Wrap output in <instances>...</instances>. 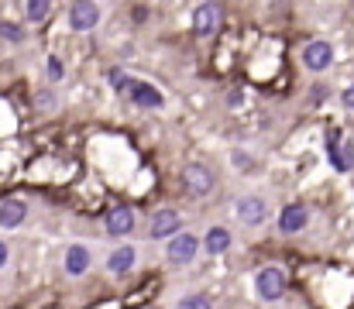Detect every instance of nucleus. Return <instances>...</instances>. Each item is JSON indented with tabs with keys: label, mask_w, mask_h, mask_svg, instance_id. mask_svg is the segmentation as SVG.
<instances>
[{
	"label": "nucleus",
	"mask_w": 354,
	"mask_h": 309,
	"mask_svg": "<svg viewBox=\"0 0 354 309\" xmlns=\"http://www.w3.org/2000/svg\"><path fill=\"white\" fill-rule=\"evenodd\" d=\"M221 21H224V10H221L217 0H207V3H200V7L193 10V31H196L200 38L217 35V31H221Z\"/></svg>",
	"instance_id": "nucleus-1"
},
{
	"label": "nucleus",
	"mask_w": 354,
	"mask_h": 309,
	"mask_svg": "<svg viewBox=\"0 0 354 309\" xmlns=\"http://www.w3.org/2000/svg\"><path fill=\"white\" fill-rule=\"evenodd\" d=\"M286 285H289V279H286V272L275 268V265L261 268L258 279H254V289H258L261 299H282V296H286Z\"/></svg>",
	"instance_id": "nucleus-2"
},
{
	"label": "nucleus",
	"mask_w": 354,
	"mask_h": 309,
	"mask_svg": "<svg viewBox=\"0 0 354 309\" xmlns=\"http://www.w3.org/2000/svg\"><path fill=\"white\" fill-rule=\"evenodd\" d=\"M303 66H306L310 73L330 69V66H334V45H330V41H310V45L303 48Z\"/></svg>",
	"instance_id": "nucleus-3"
},
{
	"label": "nucleus",
	"mask_w": 354,
	"mask_h": 309,
	"mask_svg": "<svg viewBox=\"0 0 354 309\" xmlns=\"http://www.w3.org/2000/svg\"><path fill=\"white\" fill-rule=\"evenodd\" d=\"M97 21H100V7L93 0H73V7H69L73 31H90V28H97Z\"/></svg>",
	"instance_id": "nucleus-4"
},
{
	"label": "nucleus",
	"mask_w": 354,
	"mask_h": 309,
	"mask_svg": "<svg viewBox=\"0 0 354 309\" xmlns=\"http://www.w3.org/2000/svg\"><path fill=\"white\" fill-rule=\"evenodd\" d=\"M183 186H186L189 196H207L214 189V176H210L207 165H186L183 169Z\"/></svg>",
	"instance_id": "nucleus-5"
},
{
	"label": "nucleus",
	"mask_w": 354,
	"mask_h": 309,
	"mask_svg": "<svg viewBox=\"0 0 354 309\" xmlns=\"http://www.w3.org/2000/svg\"><path fill=\"white\" fill-rule=\"evenodd\" d=\"M196 251H200V241H196L193 234H176L172 244H169V261H176V265H189V261L196 258Z\"/></svg>",
	"instance_id": "nucleus-6"
},
{
	"label": "nucleus",
	"mask_w": 354,
	"mask_h": 309,
	"mask_svg": "<svg viewBox=\"0 0 354 309\" xmlns=\"http://www.w3.org/2000/svg\"><path fill=\"white\" fill-rule=\"evenodd\" d=\"M234 213L241 223H248V227H258L261 220H265V200H258V196H241L234 203Z\"/></svg>",
	"instance_id": "nucleus-7"
},
{
	"label": "nucleus",
	"mask_w": 354,
	"mask_h": 309,
	"mask_svg": "<svg viewBox=\"0 0 354 309\" xmlns=\"http://www.w3.org/2000/svg\"><path fill=\"white\" fill-rule=\"evenodd\" d=\"M306 220H310V213H306V206L292 203L282 209V216H279V230L282 234H296V230H303L306 227Z\"/></svg>",
	"instance_id": "nucleus-8"
},
{
	"label": "nucleus",
	"mask_w": 354,
	"mask_h": 309,
	"mask_svg": "<svg viewBox=\"0 0 354 309\" xmlns=\"http://www.w3.org/2000/svg\"><path fill=\"white\" fill-rule=\"evenodd\" d=\"M179 223L183 220L176 209H158L151 220V237H172V234H179Z\"/></svg>",
	"instance_id": "nucleus-9"
},
{
	"label": "nucleus",
	"mask_w": 354,
	"mask_h": 309,
	"mask_svg": "<svg viewBox=\"0 0 354 309\" xmlns=\"http://www.w3.org/2000/svg\"><path fill=\"white\" fill-rule=\"evenodd\" d=\"M134 230V213L127 209V206H118V209H111V216H107V234H114V237H124V234H131Z\"/></svg>",
	"instance_id": "nucleus-10"
},
{
	"label": "nucleus",
	"mask_w": 354,
	"mask_h": 309,
	"mask_svg": "<svg viewBox=\"0 0 354 309\" xmlns=\"http://www.w3.org/2000/svg\"><path fill=\"white\" fill-rule=\"evenodd\" d=\"M24 216H28V206L21 200H3L0 203V227H17V223H24Z\"/></svg>",
	"instance_id": "nucleus-11"
},
{
	"label": "nucleus",
	"mask_w": 354,
	"mask_h": 309,
	"mask_svg": "<svg viewBox=\"0 0 354 309\" xmlns=\"http://www.w3.org/2000/svg\"><path fill=\"white\" fill-rule=\"evenodd\" d=\"M131 100L138 103V106H162V93L155 90V86H148V83H134L131 79Z\"/></svg>",
	"instance_id": "nucleus-12"
},
{
	"label": "nucleus",
	"mask_w": 354,
	"mask_h": 309,
	"mask_svg": "<svg viewBox=\"0 0 354 309\" xmlns=\"http://www.w3.org/2000/svg\"><path fill=\"white\" fill-rule=\"evenodd\" d=\"M203 247H207L210 254H224V251L231 247V234H227L224 227H210L207 237H203Z\"/></svg>",
	"instance_id": "nucleus-13"
},
{
	"label": "nucleus",
	"mask_w": 354,
	"mask_h": 309,
	"mask_svg": "<svg viewBox=\"0 0 354 309\" xmlns=\"http://www.w3.org/2000/svg\"><path fill=\"white\" fill-rule=\"evenodd\" d=\"M86 268H90V251H86L83 244L69 247V254H66V272H69V275H83Z\"/></svg>",
	"instance_id": "nucleus-14"
},
{
	"label": "nucleus",
	"mask_w": 354,
	"mask_h": 309,
	"mask_svg": "<svg viewBox=\"0 0 354 309\" xmlns=\"http://www.w3.org/2000/svg\"><path fill=\"white\" fill-rule=\"evenodd\" d=\"M330 158H334V165L341 169V172H348L354 165V144L348 141V144H341L337 138H330Z\"/></svg>",
	"instance_id": "nucleus-15"
},
{
	"label": "nucleus",
	"mask_w": 354,
	"mask_h": 309,
	"mask_svg": "<svg viewBox=\"0 0 354 309\" xmlns=\"http://www.w3.org/2000/svg\"><path fill=\"white\" fill-rule=\"evenodd\" d=\"M131 265H134V247H118V251L107 258V268H111L114 275H124Z\"/></svg>",
	"instance_id": "nucleus-16"
},
{
	"label": "nucleus",
	"mask_w": 354,
	"mask_h": 309,
	"mask_svg": "<svg viewBox=\"0 0 354 309\" xmlns=\"http://www.w3.org/2000/svg\"><path fill=\"white\" fill-rule=\"evenodd\" d=\"M24 14L28 21H45L52 14V0H24Z\"/></svg>",
	"instance_id": "nucleus-17"
},
{
	"label": "nucleus",
	"mask_w": 354,
	"mask_h": 309,
	"mask_svg": "<svg viewBox=\"0 0 354 309\" xmlns=\"http://www.w3.org/2000/svg\"><path fill=\"white\" fill-rule=\"evenodd\" d=\"M0 38L3 41H24V28H17L14 21H0Z\"/></svg>",
	"instance_id": "nucleus-18"
},
{
	"label": "nucleus",
	"mask_w": 354,
	"mask_h": 309,
	"mask_svg": "<svg viewBox=\"0 0 354 309\" xmlns=\"http://www.w3.org/2000/svg\"><path fill=\"white\" fill-rule=\"evenodd\" d=\"M179 309H210V299L207 296H189V299H183Z\"/></svg>",
	"instance_id": "nucleus-19"
},
{
	"label": "nucleus",
	"mask_w": 354,
	"mask_h": 309,
	"mask_svg": "<svg viewBox=\"0 0 354 309\" xmlns=\"http://www.w3.org/2000/svg\"><path fill=\"white\" fill-rule=\"evenodd\" d=\"M341 100H344L348 110H354V83H348V90H344V97H341Z\"/></svg>",
	"instance_id": "nucleus-20"
},
{
	"label": "nucleus",
	"mask_w": 354,
	"mask_h": 309,
	"mask_svg": "<svg viewBox=\"0 0 354 309\" xmlns=\"http://www.w3.org/2000/svg\"><path fill=\"white\" fill-rule=\"evenodd\" d=\"M38 106H55V97H48V93H41V97H38Z\"/></svg>",
	"instance_id": "nucleus-21"
},
{
	"label": "nucleus",
	"mask_w": 354,
	"mask_h": 309,
	"mask_svg": "<svg viewBox=\"0 0 354 309\" xmlns=\"http://www.w3.org/2000/svg\"><path fill=\"white\" fill-rule=\"evenodd\" d=\"M3 265H7V244L0 241V268H3Z\"/></svg>",
	"instance_id": "nucleus-22"
},
{
	"label": "nucleus",
	"mask_w": 354,
	"mask_h": 309,
	"mask_svg": "<svg viewBox=\"0 0 354 309\" xmlns=\"http://www.w3.org/2000/svg\"><path fill=\"white\" fill-rule=\"evenodd\" d=\"M14 3H17V0H14Z\"/></svg>",
	"instance_id": "nucleus-23"
}]
</instances>
